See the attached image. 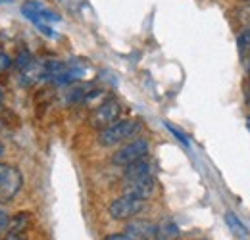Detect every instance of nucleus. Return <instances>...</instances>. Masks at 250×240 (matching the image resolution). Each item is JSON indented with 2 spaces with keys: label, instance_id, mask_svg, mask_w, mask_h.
Here are the masks:
<instances>
[{
  "label": "nucleus",
  "instance_id": "obj_8",
  "mask_svg": "<svg viewBox=\"0 0 250 240\" xmlns=\"http://www.w3.org/2000/svg\"><path fill=\"white\" fill-rule=\"evenodd\" d=\"M154 175V165L152 161H148V158H143L139 161H133L124 167V180L141 179V177H148Z\"/></svg>",
  "mask_w": 250,
  "mask_h": 240
},
{
  "label": "nucleus",
  "instance_id": "obj_21",
  "mask_svg": "<svg viewBox=\"0 0 250 240\" xmlns=\"http://www.w3.org/2000/svg\"><path fill=\"white\" fill-rule=\"evenodd\" d=\"M247 67H249V73H250V54H249V60H247Z\"/></svg>",
  "mask_w": 250,
  "mask_h": 240
},
{
  "label": "nucleus",
  "instance_id": "obj_13",
  "mask_svg": "<svg viewBox=\"0 0 250 240\" xmlns=\"http://www.w3.org/2000/svg\"><path fill=\"white\" fill-rule=\"evenodd\" d=\"M29 6L37 12V16H39L41 20H44L46 23H52V21H60V20H62L58 14H54L52 10L44 8V6H42V4H39V2H29Z\"/></svg>",
  "mask_w": 250,
  "mask_h": 240
},
{
  "label": "nucleus",
  "instance_id": "obj_12",
  "mask_svg": "<svg viewBox=\"0 0 250 240\" xmlns=\"http://www.w3.org/2000/svg\"><path fill=\"white\" fill-rule=\"evenodd\" d=\"M179 237V227L173 221H166L162 225H158L156 240H173Z\"/></svg>",
  "mask_w": 250,
  "mask_h": 240
},
{
  "label": "nucleus",
  "instance_id": "obj_18",
  "mask_svg": "<svg viewBox=\"0 0 250 240\" xmlns=\"http://www.w3.org/2000/svg\"><path fill=\"white\" fill-rule=\"evenodd\" d=\"M8 223H10V219H8V215H6L4 211H0V231H4V229H8Z\"/></svg>",
  "mask_w": 250,
  "mask_h": 240
},
{
  "label": "nucleus",
  "instance_id": "obj_22",
  "mask_svg": "<svg viewBox=\"0 0 250 240\" xmlns=\"http://www.w3.org/2000/svg\"><path fill=\"white\" fill-rule=\"evenodd\" d=\"M6 2H10V0H0V4H6Z\"/></svg>",
  "mask_w": 250,
  "mask_h": 240
},
{
  "label": "nucleus",
  "instance_id": "obj_2",
  "mask_svg": "<svg viewBox=\"0 0 250 240\" xmlns=\"http://www.w3.org/2000/svg\"><path fill=\"white\" fill-rule=\"evenodd\" d=\"M120 116H122V104L116 98H106L98 106H94L93 114L89 118V125L93 129L102 131V129L110 127L112 123H116L120 120Z\"/></svg>",
  "mask_w": 250,
  "mask_h": 240
},
{
  "label": "nucleus",
  "instance_id": "obj_14",
  "mask_svg": "<svg viewBox=\"0 0 250 240\" xmlns=\"http://www.w3.org/2000/svg\"><path fill=\"white\" fill-rule=\"evenodd\" d=\"M31 63H33V56H31V52H29V50L20 52V54H18V58L14 60V65H16L20 71H23L25 67H29Z\"/></svg>",
  "mask_w": 250,
  "mask_h": 240
},
{
  "label": "nucleus",
  "instance_id": "obj_17",
  "mask_svg": "<svg viewBox=\"0 0 250 240\" xmlns=\"http://www.w3.org/2000/svg\"><path fill=\"white\" fill-rule=\"evenodd\" d=\"M104 240H131L125 233H114V235H108L104 237Z\"/></svg>",
  "mask_w": 250,
  "mask_h": 240
},
{
  "label": "nucleus",
  "instance_id": "obj_9",
  "mask_svg": "<svg viewBox=\"0 0 250 240\" xmlns=\"http://www.w3.org/2000/svg\"><path fill=\"white\" fill-rule=\"evenodd\" d=\"M21 14H23V16H25V18H27V20L31 21L33 25H35V27H37L39 31H41L42 35H44V37H48V39L56 37V33L52 31V27H50V23H46L44 20H41V18L37 16V12H35V10H33L31 6H29V2L21 6Z\"/></svg>",
  "mask_w": 250,
  "mask_h": 240
},
{
  "label": "nucleus",
  "instance_id": "obj_4",
  "mask_svg": "<svg viewBox=\"0 0 250 240\" xmlns=\"http://www.w3.org/2000/svg\"><path fill=\"white\" fill-rule=\"evenodd\" d=\"M148 152H150V144H148L146 139H133L112 156V161L116 165H120V167H125V165H129L133 161L148 158Z\"/></svg>",
  "mask_w": 250,
  "mask_h": 240
},
{
  "label": "nucleus",
  "instance_id": "obj_15",
  "mask_svg": "<svg viewBox=\"0 0 250 240\" xmlns=\"http://www.w3.org/2000/svg\"><path fill=\"white\" fill-rule=\"evenodd\" d=\"M166 129H167V131H169V133H171V135H173L181 144L188 146V139H187V135H185V133H181V131H179L177 127H173L171 123H166Z\"/></svg>",
  "mask_w": 250,
  "mask_h": 240
},
{
  "label": "nucleus",
  "instance_id": "obj_1",
  "mask_svg": "<svg viewBox=\"0 0 250 240\" xmlns=\"http://www.w3.org/2000/svg\"><path fill=\"white\" fill-rule=\"evenodd\" d=\"M141 129H143V123L139 120H118L110 127L98 131V144L104 148L118 146L129 139H135Z\"/></svg>",
  "mask_w": 250,
  "mask_h": 240
},
{
  "label": "nucleus",
  "instance_id": "obj_3",
  "mask_svg": "<svg viewBox=\"0 0 250 240\" xmlns=\"http://www.w3.org/2000/svg\"><path fill=\"white\" fill-rule=\"evenodd\" d=\"M143 210H145V200L135 198L131 194H122L120 198L112 200V204L108 208V213L116 221H129L135 215H139Z\"/></svg>",
  "mask_w": 250,
  "mask_h": 240
},
{
  "label": "nucleus",
  "instance_id": "obj_7",
  "mask_svg": "<svg viewBox=\"0 0 250 240\" xmlns=\"http://www.w3.org/2000/svg\"><path fill=\"white\" fill-rule=\"evenodd\" d=\"M158 225L146 219H135L125 227V235L131 240H156Z\"/></svg>",
  "mask_w": 250,
  "mask_h": 240
},
{
  "label": "nucleus",
  "instance_id": "obj_20",
  "mask_svg": "<svg viewBox=\"0 0 250 240\" xmlns=\"http://www.w3.org/2000/svg\"><path fill=\"white\" fill-rule=\"evenodd\" d=\"M0 156H4V146H2V142H0Z\"/></svg>",
  "mask_w": 250,
  "mask_h": 240
},
{
  "label": "nucleus",
  "instance_id": "obj_19",
  "mask_svg": "<svg viewBox=\"0 0 250 240\" xmlns=\"http://www.w3.org/2000/svg\"><path fill=\"white\" fill-rule=\"evenodd\" d=\"M4 240H25L23 235H20V233H8V237Z\"/></svg>",
  "mask_w": 250,
  "mask_h": 240
},
{
  "label": "nucleus",
  "instance_id": "obj_11",
  "mask_svg": "<svg viewBox=\"0 0 250 240\" xmlns=\"http://www.w3.org/2000/svg\"><path fill=\"white\" fill-rule=\"evenodd\" d=\"M225 223H227L229 231H233L235 237H239L241 240H249V237H250L249 229L245 227V223H243L233 211H225Z\"/></svg>",
  "mask_w": 250,
  "mask_h": 240
},
{
  "label": "nucleus",
  "instance_id": "obj_24",
  "mask_svg": "<svg viewBox=\"0 0 250 240\" xmlns=\"http://www.w3.org/2000/svg\"><path fill=\"white\" fill-rule=\"evenodd\" d=\"M245 2H250V0H245Z\"/></svg>",
  "mask_w": 250,
  "mask_h": 240
},
{
  "label": "nucleus",
  "instance_id": "obj_23",
  "mask_svg": "<svg viewBox=\"0 0 250 240\" xmlns=\"http://www.w3.org/2000/svg\"><path fill=\"white\" fill-rule=\"evenodd\" d=\"M0 100H2V92H0Z\"/></svg>",
  "mask_w": 250,
  "mask_h": 240
},
{
  "label": "nucleus",
  "instance_id": "obj_10",
  "mask_svg": "<svg viewBox=\"0 0 250 240\" xmlns=\"http://www.w3.org/2000/svg\"><path fill=\"white\" fill-rule=\"evenodd\" d=\"M29 227H31V213H29V211H20V213H16V215L10 219V223H8V231H10V233H20V235H23Z\"/></svg>",
  "mask_w": 250,
  "mask_h": 240
},
{
  "label": "nucleus",
  "instance_id": "obj_6",
  "mask_svg": "<svg viewBox=\"0 0 250 240\" xmlns=\"http://www.w3.org/2000/svg\"><path fill=\"white\" fill-rule=\"evenodd\" d=\"M124 182H125L124 194H131V196L141 198L145 202L156 190V177L154 175H148V177H141V179H133V180H124Z\"/></svg>",
  "mask_w": 250,
  "mask_h": 240
},
{
  "label": "nucleus",
  "instance_id": "obj_16",
  "mask_svg": "<svg viewBox=\"0 0 250 240\" xmlns=\"http://www.w3.org/2000/svg\"><path fill=\"white\" fill-rule=\"evenodd\" d=\"M12 63H14V60H12L6 52H2V50H0V73H4Z\"/></svg>",
  "mask_w": 250,
  "mask_h": 240
},
{
  "label": "nucleus",
  "instance_id": "obj_5",
  "mask_svg": "<svg viewBox=\"0 0 250 240\" xmlns=\"http://www.w3.org/2000/svg\"><path fill=\"white\" fill-rule=\"evenodd\" d=\"M21 184H23V177L16 167L0 163V200L2 202L12 200L20 192Z\"/></svg>",
  "mask_w": 250,
  "mask_h": 240
}]
</instances>
